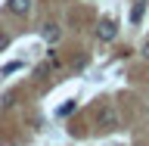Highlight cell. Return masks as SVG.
<instances>
[{
    "instance_id": "obj_1",
    "label": "cell",
    "mask_w": 149,
    "mask_h": 146,
    "mask_svg": "<svg viewBox=\"0 0 149 146\" xmlns=\"http://www.w3.org/2000/svg\"><path fill=\"white\" fill-rule=\"evenodd\" d=\"M115 34H118V25H115L112 19H102L100 25H96V37H100V41H106V44H109V41H115Z\"/></svg>"
},
{
    "instance_id": "obj_2",
    "label": "cell",
    "mask_w": 149,
    "mask_h": 146,
    "mask_svg": "<svg viewBox=\"0 0 149 146\" xmlns=\"http://www.w3.org/2000/svg\"><path fill=\"white\" fill-rule=\"evenodd\" d=\"M118 128V115L115 109H102L100 112V131H115Z\"/></svg>"
},
{
    "instance_id": "obj_3",
    "label": "cell",
    "mask_w": 149,
    "mask_h": 146,
    "mask_svg": "<svg viewBox=\"0 0 149 146\" xmlns=\"http://www.w3.org/2000/svg\"><path fill=\"white\" fill-rule=\"evenodd\" d=\"M6 9L13 13V16H25L28 9H31V0H9V3H6Z\"/></svg>"
},
{
    "instance_id": "obj_4",
    "label": "cell",
    "mask_w": 149,
    "mask_h": 146,
    "mask_svg": "<svg viewBox=\"0 0 149 146\" xmlns=\"http://www.w3.org/2000/svg\"><path fill=\"white\" fill-rule=\"evenodd\" d=\"M59 34H62V31H59V25H56V22H47V25H44V37L50 41V44H56V41H59Z\"/></svg>"
},
{
    "instance_id": "obj_5",
    "label": "cell",
    "mask_w": 149,
    "mask_h": 146,
    "mask_svg": "<svg viewBox=\"0 0 149 146\" xmlns=\"http://www.w3.org/2000/svg\"><path fill=\"white\" fill-rule=\"evenodd\" d=\"M74 109H78V103H74V100H65L62 106H59V109H56V115H59V118H65V115H72Z\"/></svg>"
},
{
    "instance_id": "obj_6",
    "label": "cell",
    "mask_w": 149,
    "mask_h": 146,
    "mask_svg": "<svg viewBox=\"0 0 149 146\" xmlns=\"http://www.w3.org/2000/svg\"><path fill=\"white\" fill-rule=\"evenodd\" d=\"M143 13H146V3H134V9H130V22H134V25H140Z\"/></svg>"
},
{
    "instance_id": "obj_7",
    "label": "cell",
    "mask_w": 149,
    "mask_h": 146,
    "mask_svg": "<svg viewBox=\"0 0 149 146\" xmlns=\"http://www.w3.org/2000/svg\"><path fill=\"white\" fill-rule=\"evenodd\" d=\"M19 68H22V62H6V65H3V68H0V75H3V78H6V75L19 72Z\"/></svg>"
},
{
    "instance_id": "obj_8",
    "label": "cell",
    "mask_w": 149,
    "mask_h": 146,
    "mask_svg": "<svg viewBox=\"0 0 149 146\" xmlns=\"http://www.w3.org/2000/svg\"><path fill=\"white\" fill-rule=\"evenodd\" d=\"M6 44H9V37H6V34H0V50H3Z\"/></svg>"
},
{
    "instance_id": "obj_9",
    "label": "cell",
    "mask_w": 149,
    "mask_h": 146,
    "mask_svg": "<svg viewBox=\"0 0 149 146\" xmlns=\"http://www.w3.org/2000/svg\"><path fill=\"white\" fill-rule=\"evenodd\" d=\"M143 56H146V59H149V41H146V44H143Z\"/></svg>"
}]
</instances>
